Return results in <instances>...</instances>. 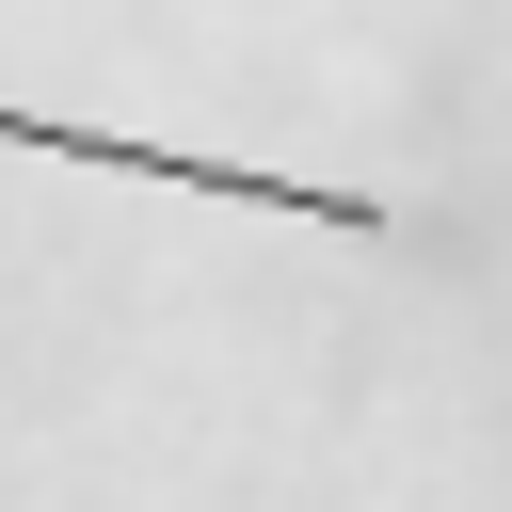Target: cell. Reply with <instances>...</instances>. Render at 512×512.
Returning a JSON list of instances; mask_svg holds the SVG:
<instances>
[{"label":"cell","instance_id":"6da1fadb","mask_svg":"<svg viewBox=\"0 0 512 512\" xmlns=\"http://www.w3.org/2000/svg\"><path fill=\"white\" fill-rule=\"evenodd\" d=\"M0 144L96 160V176H160V192H224V208H272V224H320V240H384V192H320V176L224 160V144H112V128H48V112H0Z\"/></svg>","mask_w":512,"mask_h":512}]
</instances>
